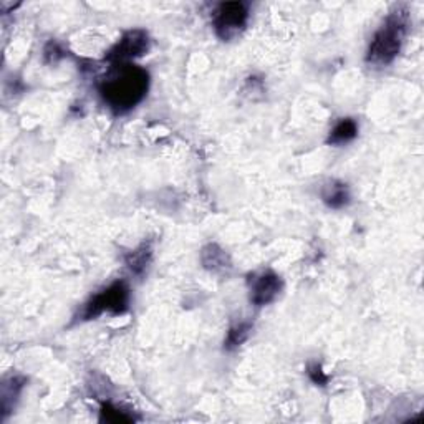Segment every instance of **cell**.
Here are the masks:
<instances>
[{
	"label": "cell",
	"instance_id": "6da1fadb",
	"mask_svg": "<svg viewBox=\"0 0 424 424\" xmlns=\"http://www.w3.org/2000/svg\"><path fill=\"white\" fill-rule=\"evenodd\" d=\"M148 71L133 63H115L100 83V95L115 113H126L144 98Z\"/></svg>",
	"mask_w": 424,
	"mask_h": 424
},
{
	"label": "cell",
	"instance_id": "7a4b0ae2",
	"mask_svg": "<svg viewBox=\"0 0 424 424\" xmlns=\"http://www.w3.org/2000/svg\"><path fill=\"white\" fill-rule=\"evenodd\" d=\"M408 11L398 7L396 11L389 13L383 25L374 33L372 43H369L367 62L374 67L389 65L398 53L401 52L403 42L408 33Z\"/></svg>",
	"mask_w": 424,
	"mask_h": 424
},
{
	"label": "cell",
	"instance_id": "3957f363",
	"mask_svg": "<svg viewBox=\"0 0 424 424\" xmlns=\"http://www.w3.org/2000/svg\"><path fill=\"white\" fill-rule=\"evenodd\" d=\"M130 306V289L125 282H115L108 289L101 290L100 294L91 297L90 302H86L85 309L81 311L83 320H91L100 316L105 311L120 315L125 314Z\"/></svg>",
	"mask_w": 424,
	"mask_h": 424
},
{
	"label": "cell",
	"instance_id": "277c9868",
	"mask_svg": "<svg viewBox=\"0 0 424 424\" xmlns=\"http://www.w3.org/2000/svg\"><path fill=\"white\" fill-rule=\"evenodd\" d=\"M248 8L243 2H226L217 7L214 16V30L224 42L232 40L247 25Z\"/></svg>",
	"mask_w": 424,
	"mask_h": 424
},
{
	"label": "cell",
	"instance_id": "5b68a950",
	"mask_svg": "<svg viewBox=\"0 0 424 424\" xmlns=\"http://www.w3.org/2000/svg\"><path fill=\"white\" fill-rule=\"evenodd\" d=\"M148 33L143 30H131L125 33L123 38L111 48L108 55H106V60L111 65H115V63H130L131 58L144 55L148 52Z\"/></svg>",
	"mask_w": 424,
	"mask_h": 424
},
{
	"label": "cell",
	"instance_id": "8992f818",
	"mask_svg": "<svg viewBox=\"0 0 424 424\" xmlns=\"http://www.w3.org/2000/svg\"><path fill=\"white\" fill-rule=\"evenodd\" d=\"M248 289H251L252 304L257 306H265L280 295L282 279L272 270L253 274L251 280H248Z\"/></svg>",
	"mask_w": 424,
	"mask_h": 424
},
{
	"label": "cell",
	"instance_id": "52a82bcc",
	"mask_svg": "<svg viewBox=\"0 0 424 424\" xmlns=\"http://www.w3.org/2000/svg\"><path fill=\"white\" fill-rule=\"evenodd\" d=\"M321 199L331 209H342L350 202L348 186L340 181H330L321 189Z\"/></svg>",
	"mask_w": 424,
	"mask_h": 424
},
{
	"label": "cell",
	"instance_id": "ba28073f",
	"mask_svg": "<svg viewBox=\"0 0 424 424\" xmlns=\"http://www.w3.org/2000/svg\"><path fill=\"white\" fill-rule=\"evenodd\" d=\"M201 260H202V265L206 267L207 270H212V272H222L231 267L229 256L217 246V243H209V246L202 248Z\"/></svg>",
	"mask_w": 424,
	"mask_h": 424
},
{
	"label": "cell",
	"instance_id": "9c48e42d",
	"mask_svg": "<svg viewBox=\"0 0 424 424\" xmlns=\"http://www.w3.org/2000/svg\"><path fill=\"white\" fill-rule=\"evenodd\" d=\"M358 136V125L357 121L352 118H343L335 125V128L330 131L328 136V144L340 146L347 144L350 141H353Z\"/></svg>",
	"mask_w": 424,
	"mask_h": 424
},
{
	"label": "cell",
	"instance_id": "30bf717a",
	"mask_svg": "<svg viewBox=\"0 0 424 424\" xmlns=\"http://www.w3.org/2000/svg\"><path fill=\"white\" fill-rule=\"evenodd\" d=\"M153 259V247L151 243H141V246L126 256V265L136 275H143Z\"/></svg>",
	"mask_w": 424,
	"mask_h": 424
},
{
	"label": "cell",
	"instance_id": "8fae6325",
	"mask_svg": "<svg viewBox=\"0 0 424 424\" xmlns=\"http://www.w3.org/2000/svg\"><path fill=\"white\" fill-rule=\"evenodd\" d=\"M251 331H252L251 323H239L236 326H232V328L227 331V338L226 342H224V348H226L227 352H232V350L239 348L248 338Z\"/></svg>",
	"mask_w": 424,
	"mask_h": 424
},
{
	"label": "cell",
	"instance_id": "7c38bea8",
	"mask_svg": "<svg viewBox=\"0 0 424 424\" xmlns=\"http://www.w3.org/2000/svg\"><path fill=\"white\" fill-rule=\"evenodd\" d=\"M23 383H25V382H23L22 378H12L11 382L4 383V386H2V408H4V413L7 411L8 401H11V399L16 401L18 394H21L22 388H23Z\"/></svg>",
	"mask_w": 424,
	"mask_h": 424
},
{
	"label": "cell",
	"instance_id": "4fadbf2b",
	"mask_svg": "<svg viewBox=\"0 0 424 424\" xmlns=\"http://www.w3.org/2000/svg\"><path fill=\"white\" fill-rule=\"evenodd\" d=\"M101 421L131 423V421H134V418L128 416V414H125V411H121V409L111 406L110 403H106L101 406Z\"/></svg>",
	"mask_w": 424,
	"mask_h": 424
},
{
	"label": "cell",
	"instance_id": "5bb4252c",
	"mask_svg": "<svg viewBox=\"0 0 424 424\" xmlns=\"http://www.w3.org/2000/svg\"><path fill=\"white\" fill-rule=\"evenodd\" d=\"M306 369H309V377L315 384H319V386H325V384L328 383V377H326L325 372L321 369L319 363H310Z\"/></svg>",
	"mask_w": 424,
	"mask_h": 424
}]
</instances>
